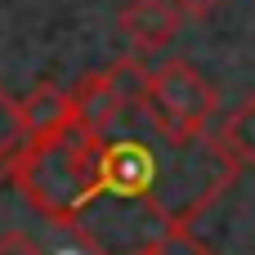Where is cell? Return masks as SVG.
I'll return each instance as SVG.
<instances>
[{"label":"cell","mask_w":255,"mask_h":255,"mask_svg":"<svg viewBox=\"0 0 255 255\" xmlns=\"http://www.w3.org/2000/svg\"><path fill=\"white\" fill-rule=\"evenodd\" d=\"M99 143L103 139H94L76 126H63L58 134L27 139L22 152L4 166V175L36 215H45L49 224H63L72 233V220L94 197Z\"/></svg>","instance_id":"cell-1"},{"label":"cell","mask_w":255,"mask_h":255,"mask_svg":"<svg viewBox=\"0 0 255 255\" xmlns=\"http://www.w3.org/2000/svg\"><path fill=\"white\" fill-rule=\"evenodd\" d=\"M152 121V130L166 139V143H197L206 139L211 121H215V108H220V94L215 85L184 58H170L161 67H152L148 76V94L139 103Z\"/></svg>","instance_id":"cell-2"},{"label":"cell","mask_w":255,"mask_h":255,"mask_svg":"<svg viewBox=\"0 0 255 255\" xmlns=\"http://www.w3.org/2000/svg\"><path fill=\"white\" fill-rule=\"evenodd\" d=\"M117 27L139 54H157V49H166L179 36L184 13L170 0H126L121 13H117Z\"/></svg>","instance_id":"cell-3"},{"label":"cell","mask_w":255,"mask_h":255,"mask_svg":"<svg viewBox=\"0 0 255 255\" xmlns=\"http://www.w3.org/2000/svg\"><path fill=\"white\" fill-rule=\"evenodd\" d=\"M67 94H72V126L85 130V134H94V139H108V130H112L117 117L126 112V103L117 99V90H112V81H108L103 72L81 76Z\"/></svg>","instance_id":"cell-4"},{"label":"cell","mask_w":255,"mask_h":255,"mask_svg":"<svg viewBox=\"0 0 255 255\" xmlns=\"http://www.w3.org/2000/svg\"><path fill=\"white\" fill-rule=\"evenodd\" d=\"M22 103V126H27V139H45V134H58L63 126H72V94L54 81H40Z\"/></svg>","instance_id":"cell-5"},{"label":"cell","mask_w":255,"mask_h":255,"mask_svg":"<svg viewBox=\"0 0 255 255\" xmlns=\"http://www.w3.org/2000/svg\"><path fill=\"white\" fill-rule=\"evenodd\" d=\"M211 139H215V148L224 152L229 166L255 170V94H251V99H242V103L220 121V130H215Z\"/></svg>","instance_id":"cell-6"},{"label":"cell","mask_w":255,"mask_h":255,"mask_svg":"<svg viewBox=\"0 0 255 255\" xmlns=\"http://www.w3.org/2000/svg\"><path fill=\"white\" fill-rule=\"evenodd\" d=\"M103 76L112 81V90H117V99H121L126 108H139V103H143V94H148V76H152V67H143V58H139V54H126V58L108 63V67H103Z\"/></svg>","instance_id":"cell-7"},{"label":"cell","mask_w":255,"mask_h":255,"mask_svg":"<svg viewBox=\"0 0 255 255\" xmlns=\"http://www.w3.org/2000/svg\"><path fill=\"white\" fill-rule=\"evenodd\" d=\"M27 143V126H22V103L0 85V170L22 152Z\"/></svg>","instance_id":"cell-8"},{"label":"cell","mask_w":255,"mask_h":255,"mask_svg":"<svg viewBox=\"0 0 255 255\" xmlns=\"http://www.w3.org/2000/svg\"><path fill=\"white\" fill-rule=\"evenodd\" d=\"M139 255H215L202 238H193V229H170V233H161L148 251Z\"/></svg>","instance_id":"cell-9"},{"label":"cell","mask_w":255,"mask_h":255,"mask_svg":"<svg viewBox=\"0 0 255 255\" xmlns=\"http://www.w3.org/2000/svg\"><path fill=\"white\" fill-rule=\"evenodd\" d=\"M0 255H49V247H40V238H31V224H27L0 242Z\"/></svg>","instance_id":"cell-10"},{"label":"cell","mask_w":255,"mask_h":255,"mask_svg":"<svg viewBox=\"0 0 255 255\" xmlns=\"http://www.w3.org/2000/svg\"><path fill=\"white\" fill-rule=\"evenodd\" d=\"M170 4H175L184 18H211V13H215L224 0H170Z\"/></svg>","instance_id":"cell-11"}]
</instances>
